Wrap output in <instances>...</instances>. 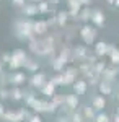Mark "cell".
I'll return each instance as SVG.
<instances>
[{"instance_id": "obj_1", "label": "cell", "mask_w": 119, "mask_h": 122, "mask_svg": "<svg viewBox=\"0 0 119 122\" xmlns=\"http://www.w3.org/2000/svg\"><path fill=\"white\" fill-rule=\"evenodd\" d=\"M29 49L38 54V56H47L54 52V38H46L43 41H36V39H29Z\"/></svg>"}, {"instance_id": "obj_2", "label": "cell", "mask_w": 119, "mask_h": 122, "mask_svg": "<svg viewBox=\"0 0 119 122\" xmlns=\"http://www.w3.org/2000/svg\"><path fill=\"white\" fill-rule=\"evenodd\" d=\"M16 34L21 39H33L34 29H33V21H18L16 23Z\"/></svg>"}, {"instance_id": "obj_3", "label": "cell", "mask_w": 119, "mask_h": 122, "mask_svg": "<svg viewBox=\"0 0 119 122\" xmlns=\"http://www.w3.org/2000/svg\"><path fill=\"white\" fill-rule=\"evenodd\" d=\"M29 107H33V111L34 112H55L57 111V106H55L52 101L51 103H47V101H43V99H38L34 98V101L29 104Z\"/></svg>"}, {"instance_id": "obj_4", "label": "cell", "mask_w": 119, "mask_h": 122, "mask_svg": "<svg viewBox=\"0 0 119 122\" xmlns=\"http://www.w3.org/2000/svg\"><path fill=\"white\" fill-rule=\"evenodd\" d=\"M26 60L28 59H26L25 51H23V49H16V51L11 52V59H10V62H8V67L11 68V70H16V68L25 65Z\"/></svg>"}, {"instance_id": "obj_5", "label": "cell", "mask_w": 119, "mask_h": 122, "mask_svg": "<svg viewBox=\"0 0 119 122\" xmlns=\"http://www.w3.org/2000/svg\"><path fill=\"white\" fill-rule=\"evenodd\" d=\"M80 36H82L85 44H93L95 39H96V29L90 25H83L82 29H80Z\"/></svg>"}, {"instance_id": "obj_6", "label": "cell", "mask_w": 119, "mask_h": 122, "mask_svg": "<svg viewBox=\"0 0 119 122\" xmlns=\"http://www.w3.org/2000/svg\"><path fill=\"white\" fill-rule=\"evenodd\" d=\"M29 116H28L26 109H18V111H15V112H5L3 114V119L7 122H21L28 119Z\"/></svg>"}, {"instance_id": "obj_7", "label": "cell", "mask_w": 119, "mask_h": 122, "mask_svg": "<svg viewBox=\"0 0 119 122\" xmlns=\"http://www.w3.org/2000/svg\"><path fill=\"white\" fill-rule=\"evenodd\" d=\"M109 49H111V46L108 44V42L101 41V42H96V46H95V54H96L98 57L109 56Z\"/></svg>"}, {"instance_id": "obj_8", "label": "cell", "mask_w": 119, "mask_h": 122, "mask_svg": "<svg viewBox=\"0 0 119 122\" xmlns=\"http://www.w3.org/2000/svg\"><path fill=\"white\" fill-rule=\"evenodd\" d=\"M77 68H73V67H70V68H67L64 73V85H73L75 83V80H77Z\"/></svg>"}, {"instance_id": "obj_9", "label": "cell", "mask_w": 119, "mask_h": 122, "mask_svg": "<svg viewBox=\"0 0 119 122\" xmlns=\"http://www.w3.org/2000/svg\"><path fill=\"white\" fill-rule=\"evenodd\" d=\"M69 2V16H73V18H77L78 15H80V11H82V3L78 2V0H67Z\"/></svg>"}, {"instance_id": "obj_10", "label": "cell", "mask_w": 119, "mask_h": 122, "mask_svg": "<svg viewBox=\"0 0 119 122\" xmlns=\"http://www.w3.org/2000/svg\"><path fill=\"white\" fill-rule=\"evenodd\" d=\"M118 65H111V67H106L104 68V72H103V80H106V81H113L116 75H118Z\"/></svg>"}, {"instance_id": "obj_11", "label": "cell", "mask_w": 119, "mask_h": 122, "mask_svg": "<svg viewBox=\"0 0 119 122\" xmlns=\"http://www.w3.org/2000/svg\"><path fill=\"white\" fill-rule=\"evenodd\" d=\"M29 83H31L33 88H43L44 83H46V76H44V73H34V75L31 76Z\"/></svg>"}, {"instance_id": "obj_12", "label": "cell", "mask_w": 119, "mask_h": 122, "mask_svg": "<svg viewBox=\"0 0 119 122\" xmlns=\"http://www.w3.org/2000/svg\"><path fill=\"white\" fill-rule=\"evenodd\" d=\"M72 86H73L75 94H85L87 90H88V81H85V80H75V83Z\"/></svg>"}, {"instance_id": "obj_13", "label": "cell", "mask_w": 119, "mask_h": 122, "mask_svg": "<svg viewBox=\"0 0 119 122\" xmlns=\"http://www.w3.org/2000/svg\"><path fill=\"white\" fill-rule=\"evenodd\" d=\"M47 26H49V23H47V21H43V20L33 21V29H34V34H44V33L47 31Z\"/></svg>"}, {"instance_id": "obj_14", "label": "cell", "mask_w": 119, "mask_h": 122, "mask_svg": "<svg viewBox=\"0 0 119 122\" xmlns=\"http://www.w3.org/2000/svg\"><path fill=\"white\" fill-rule=\"evenodd\" d=\"M41 93L44 94L46 98H52V96L55 94V85L52 83V81H46L44 86L41 88Z\"/></svg>"}, {"instance_id": "obj_15", "label": "cell", "mask_w": 119, "mask_h": 122, "mask_svg": "<svg viewBox=\"0 0 119 122\" xmlns=\"http://www.w3.org/2000/svg\"><path fill=\"white\" fill-rule=\"evenodd\" d=\"M92 21L96 26H103V25H104V13H103L101 10H95L92 13Z\"/></svg>"}, {"instance_id": "obj_16", "label": "cell", "mask_w": 119, "mask_h": 122, "mask_svg": "<svg viewBox=\"0 0 119 122\" xmlns=\"http://www.w3.org/2000/svg\"><path fill=\"white\" fill-rule=\"evenodd\" d=\"M23 13L26 16H34L39 13V8H38V3H28V5H23Z\"/></svg>"}, {"instance_id": "obj_17", "label": "cell", "mask_w": 119, "mask_h": 122, "mask_svg": "<svg viewBox=\"0 0 119 122\" xmlns=\"http://www.w3.org/2000/svg\"><path fill=\"white\" fill-rule=\"evenodd\" d=\"M65 106L69 109H75L78 106V94H69V96H65Z\"/></svg>"}, {"instance_id": "obj_18", "label": "cell", "mask_w": 119, "mask_h": 122, "mask_svg": "<svg viewBox=\"0 0 119 122\" xmlns=\"http://www.w3.org/2000/svg\"><path fill=\"white\" fill-rule=\"evenodd\" d=\"M104 106H106L104 94H101V96H96V98L93 99V107H95V111H103V109H104Z\"/></svg>"}, {"instance_id": "obj_19", "label": "cell", "mask_w": 119, "mask_h": 122, "mask_svg": "<svg viewBox=\"0 0 119 122\" xmlns=\"http://www.w3.org/2000/svg\"><path fill=\"white\" fill-rule=\"evenodd\" d=\"M51 64H52V68H54L55 72H62L67 62H65V60H62L60 57H54V59L51 60Z\"/></svg>"}, {"instance_id": "obj_20", "label": "cell", "mask_w": 119, "mask_h": 122, "mask_svg": "<svg viewBox=\"0 0 119 122\" xmlns=\"http://www.w3.org/2000/svg\"><path fill=\"white\" fill-rule=\"evenodd\" d=\"M25 80H26V76L21 72H16V73L10 75V83H13V85H21V83H25Z\"/></svg>"}, {"instance_id": "obj_21", "label": "cell", "mask_w": 119, "mask_h": 122, "mask_svg": "<svg viewBox=\"0 0 119 122\" xmlns=\"http://www.w3.org/2000/svg\"><path fill=\"white\" fill-rule=\"evenodd\" d=\"M73 57L78 59V60H85V59H88L87 47H75V51H73Z\"/></svg>"}, {"instance_id": "obj_22", "label": "cell", "mask_w": 119, "mask_h": 122, "mask_svg": "<svg viewBox=\"0 0 119 122\" xmlns=\"http://www.w3.org/2000/svg\"><path fill=\"white\" fill-rule=\"evenodd\" d=\"M109 60L113 65H119V49H116L114 46H111L109 49Z\"/></svg>"}, {"instance_id": "obj_23", "label": "cell", "mask_w": 119, "mask_h": 122, "mask_svg": "<svg viewBox=\"0 0 119 122\" xmlns=\"http://www.w3.org/2000/svg\"><path fill=\"white\" fill-rule=\"evenodd\" d=\"M98 88H100V93L101 94H111V81L103 80V81L98 83Z\"/></svg>"}, {"instance_id": "obj_24", "label": "cell", "mask_w": 119, "mask_h": 122, "mask_svg": "<svg viewBox=\"0 0 119 122\" xmlns=\"http://www.w3.org/2000/svg\"><path fill=\"white\" fill-rule=\"evenodd\" d=\"M67 20H69V11H59L57 16H55V21H57L59 26H64L67 23Z\"/></svg>"}, {"instance_id": "obj_25", "label": "cell", "mask_w": 119, "mask_h": 122, "mask_svg": "<svg viewBox=\"0 0 119 122\" xmlns=\"http://www.w3.org/2000/svg\"><path fill=\"white\" fill-rule=\"evenodd\" d=\"M83 117H87V119H95L96 116H95V107H90V106H83Z\"/></svg>"}, {"instance_id": "obj_26", "label": "cell", "mask_w": 119, "mask_h": 122, "mask_svg": "<svg viewBox=\"0 0 119 122\" xmlns=\"http://www.w3.org/2000/svg\"><path fill=\"white\" fill-rule=\"evenodd\" d=\"M104 68H106V64H104V60H100V62H95V64H93V70H95L96 73H100V75H103Z\"/></svg>"}, {"instance_id": "obj_27", "label": "cell", "mask_w": 119, "mask_h": 122, "mask_svg": "<svg viewBox=\"0 0 119 122\" xmlns=\"http://www.w3.org/2000/svg\"><path fill=\"white\" fill-rule=\"evenodd\" d=\"M10 96H11L13 99H16V101H18V99H23V98H25V93H23L20 88H13V90L10 91Z\"/></svg>"}, {"instance_id": "obj_28", "label": "cell", "mask_w": 119, "mask_h": 122, "mask_svg": "<svg viewBox=\"0 0 119 122\" xmlns=\"http://www.w3.org/2000/svg\"><path fill=\"white\" fill-rule=\"evenodd\" d=\"M25 68H28L29 72H38L39 65H38L36 62H33V60H26V64H25Z\"/></svg>"}, {"instance_id": "obj_29", "label": "cell", "mask_w": 119, "mask_h": 122, "mask_svg": "<svg viewBox=\"0 0 119 122\" xmlns=\"http://www.w3.org/2000/svg\"><path fill=\"white\" fill-rule=\"evenodd\" d=\"M92 13H93V11H90L88 8H85V10L80 11V15H78V16H80L83 21H88V20H92Z\"/></svg>"}, {"instance_id": "obj_30", "label": "cell", "mask_w": 119, "mask_h": 122, "mask_svg": "<svg viewBox=\"0 0 119 122\" xmlns=\"http://www.w3.org/2000/svg\"><path fill=\"white\" fill-rule=\"evenodd\" d=\"M38 8H39V13H46V11H49V3H47L46 0L38 2Z\"/></svg>"}, {"instance_id": "obj_31", "label": "cell", "mask_w": 119, "mask_h": 122, "mask_svg": "<svg viewBox=\"0 0 119 122\" xmlns=\"http://www.w3.org/2000/svg\"><path fill=\"white\" fill-rule=\"evenodd\" d=\"M51 81L55 85V86H59V85H64V75L62 73H59V75H55L51 78Z\"/></svg>"}, {"instance_id": "obj_32", "label": "cell", "mask_w": 119, "mask_h": 122, "mask_svg": "<svg viewBox=\"0 0 119 122\" xmlns=\"http://www.w3.org/2000/svg\"><path fill=\"white\" fill-rule=\"evenodd\" d=\"M95 122H109V116L104 112H100L96 114V117H95Z\"/></svg>"}, {"instance_id": "obj_33", "label": "cell", "mask_w": 119, "mask_h": 122, "mask_svg": "<svg viewBox=\"0 0 119 122\" xmlns=\"http://www.w3.org/2000/svg\"><path fill=\"white\" fill-rule=\"evenodd\" d=\"M52 103H54L55 106H57V107H60V106H62V104L65 103V98H62V96H57V94H54V96H52Z\"/></svg>"}, {"instance_id": "obj_34", "label": "cell", "mask_w": 119, "mask_h": 122, "mask_svg": "<svg viewBox=\"0 0 119 122\" xmlns=\"http://www.w3.org/2000/svg\"><path fill=\"white\" fill-rule=\"evenodd\" d=\"M69 56H70V51H69V49H62L60 54H59V57H60L62 60H65V62H69V59H70Z\"/></svg>"}, {"instance_id": "obj_35", "label": "cell", "mask_w": 119, "mask_h": 122, "mask_svg": "<svg viewBox=\"0 0 119 122\" xmlns=\"http://www.w3.org/2000/svg\"><path fill=\"white\" fill-rule=\"evenodd\" d=\"M92 68H93V65L90 64V62H88V64H82V65H80V72L87 75V73H88V72H90Z\"/></svg>"}, {"instance_id": "obj_36", "label": "cell", "mask_w": 119, "mask_h": 122, "mask_svg": "<svg viewBox=\"0 0 119 122\" xmlns=\"http://www.w3.org/2000/svg\"><path fill=\"white\" fill-rule=\"evenodd\" d=\"M70 121L72 122H83V116L80 112H73L72 117H70Z\"/></svg>"}, {"instance_id": "obj_37", "label": "cell", "mask_w": 119, "mask_h": 122, "mask_svg": "<svg viewBox=\"0 0 119 122\" xmlns=\"http://www.w3.org/2000/svg\"><path fill=\"white\" fill-rule=\"evenodd\" d=\"M28 122H43V119L36 114V116H29V117H28Z\"/></svg>"}, {"instance_id": "obj_38", "label": "cell", "mask_w": 119, "mask_h": 122, "mask_svg": "<svg viewBox=\"0 0 119 122\" xmlns=\"http://www.w3.org/2000/svg\"><path fill=\"white\" fill-rule=\"evenodd\" d=\"M10 59H11V54H8V52H5V54L2 56V60H3V62H10Z\"/></svg>"}, {"instance_id": "obj_39", "label": "cell", "mask_w": 119, "mask_h": 122, "mask_svg": "<svg viewBox=\"0 0 119 122\" xmlns=\"http://www.w3.org/2000/svg\"><path fill=\"white\" fill-rule=\"evenodd\" d=\"M8 94H10V91H7V90H0V98H8Z\"/></svg>"}, {"instance_id": "obj_40", "label": "cell", "mask_w": 119, "mask_h": 122, "mask_svg": "<svg viewBox=\"0 0 119 122\" xmlns=\"http://www.w3.org/2000/svg\"><path fill=\"white\" fill-rule=\"evenodd\" d=\"M11 2H13L15 5H18V7H23V5H25V0H11Z\"/></svg>"}, {"instance_id": "obj_41", "label": "cell", "mask_w": 119, "mask_h": 122, "mask_svg": "<svg viewBox=\"0 0 119 122\" xmlns=\"http://www.w3.org/2000/svg\"><path fill=\"white\" fill-rule=\"evenodd\" d=\"M78 2H80V3H82L83 7H88V5H90V3H92L93 0H78Z\"/></svg>"}, {"instance_id": "obj_42", "label": "cell", "mask_w": 119, "mask_h": 122, "mask_svg": "<svg viewBox=\"0 0 119 122\" xmlns=\"http://www.w3.org/2000/svg\"><path fill=\"white\" fill-rule=\"evenodd\" d=\"M3 114H5V109H3V104H0V116L3 117Z\"/></svg>"}, {"instance_id": "obj_43", "label": "cell", "mask_w": 119, "mask_h": 122, "mask_svg": "<svg viewBox=\"0 0 119 122\" xmlns=\"http://www.w3.org/2000/svg\"><path fill=\"white\" fill-rule=\"evenodd\" d=\"M57 122H72V121H69L67 117H60V119H59V121H57Z\"/></svg>"}, {"instance_id": "obj_44", "label": "cell", "mask_w": 119, "mask_h": 122, "mask_svg": "<svg viewBox=\"0 0 119 122\" xmlns=\"http://www.w3.org/2000/svg\"><path fill=\"white\" fill-rule=\"evenodd\" d=\"M114 122H119V112L116 114V117H114Z\"/></svg>"}, {"instance_id": "obj_45", "label": "cell", "mask_w": 119, "mask_h": 122, "mask_svg": "<svg viewBox=\"0 0 119 122\" xmlns=\"http://www.w3.org/2000/svg\"><path fill=\"white\" fill-rule=\"evenodd\" d=\"M114 2H116V0H108V3H109V5H114Z\"/></svg>"}, {"instance_id": "obj_46", "label": "cell", "mask_w": 119, "mask_h": 122, "mask_svg": "<svg viewBox=\"0 0 119 122\" xmlns=\"http://www.w3.org/2000/svg\"><path fill=\"white\" fill-rule=\"evenodd\" d=\"M114 7H118V8H119V0H116V2H114Z\"/></svg>"}, {"instance_id": "obj_47", "label": "cell", "mask_w": 119, "mask_h": 122, "mask_svg": "<svg viewBox=\"0 0 119 122\" xmlns=\"http://www.w3.org/2000/svg\"><path fill=\"white\" fill-rule=\"evenodd\" d=\"M118 99H119V90H118Z\"/></svg>"}, {"instance_id": "obj_48", "label": "cell", "mask_w": 119, "mask_h": 122, "mask_svg": "<svg viewBox=\"0 0 119 122\" xmlns=\"http://www.w3.org/2000/svg\"><path fill=\"white\" fill-rule=\"evenodd\" d=\"M0 72H2V64H0Z\"/></svg>"}, {"instance_id": "obj_49", "label": "cell", "mask_w": 119, "mask_h": 122, "mask_svg": "<svg viewBox=\"0 0 119 122\" xmlns=\"http://www.w3.org/2000/svg\"><path fill=\"white\" fill-rule=\"evenodd\" d=\"M118 112H119V106H118Z\"/></svg>"}, {"instance_id": "obj_50", "label": "cell", "mask_w": 119, "mask_h": 122, "mask_svg": "<svg viewBox=\"0 0 119 122\" xmlns=\"http://www.w3.org/2000/svg\"><path fill=\"white\" fill-rule=\"evenodd\" d=\"M118 42H119V39H118Z\"/></svg>"}]
</instances>
